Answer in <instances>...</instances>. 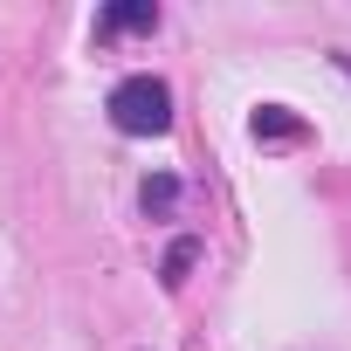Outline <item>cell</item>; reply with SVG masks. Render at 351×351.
I'll return each mask as SVG.
<instances>
[{
  "instance_id": "cell-1",
  "label": "cell",
  "mask_w": 351,
  "mask_h": 351,
  "mask_svg": "<svg viewBox=\"0 0 351 351\" xmlns=\"http://www.w3.org/2000/svg\"><path fill=\"white\" fill-rule=\"evenodd\" d=\"M110 124L124 138H165L172 131V90L158 76H124L110 90Z\"/></svg>"
},
{
  "instance_id": "cell-2",
  "label": "cell",
  "mask_w": 351,
  "mask_h": 351,
  "mask_svg": "<svg viewBox=\"0 0 351 351\" xmlns=\"http://www.w3.org/2000/svg\"><path fill=\"white\" fill-rule=\"evenodd\" d=\"M152 28H158L152 0H117V8L104 14V35H152Z\"/></svg>"
},
{
  "instance_id": "cell-3",
  "label": "cell",
  "mask_w": 351,
  "mask_h": 351,
  "mask_svg": "<svg viewBox=\"0 0 351 351\" xmlns=\"http://www.w3.org/2000/svg\"><path fill=\"white\" fill-rule=\"evenodd\" d=\"M172 200H180V180H165V172H158V180H145V214H165Z\"/></svg>"
},
{
  "instance_id": "cell-4",
  "label": "cell",
  "mask_w": 351,
  "mask_h": 351,
  "mask_svg": "<svg viewBox=\"0 0 351 351\" xmlns=\"http://www.w3.org/2000/svg\"><path fill=\"white\" fill-rule=\"evenodd\" d=\"M289 131H296V124L282 117V104H262V110H255V138H289Z\"/></svg>"
},
{
  "instance_id": "cell-5",
  "label": "cell",
  "mask_w": 351,
  "mask_h": 351,
  "mask_svg": "<svg viewBox=\"0 0 351 351\" xmlns=\"http://www.w3.org/2000/svg\"><path fill=\"white\" fill-rule=\"evenodd\" d=\"M186 269H193V241H180V248H172V255H165V282H180Z\"/></svg>"
}]
</instances>
